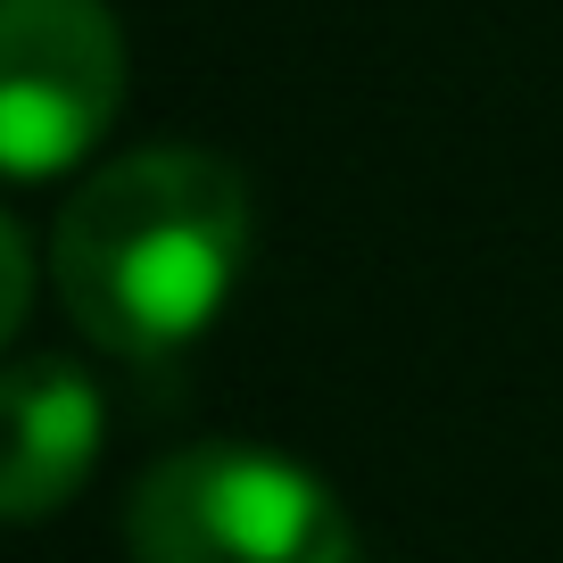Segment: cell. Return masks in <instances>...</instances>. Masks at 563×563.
I'll use <instances>...</instances> for the list:
<instances>
[{
	"label": "cell",
	"mask_w": 563,
	"mask_h": 563,
	"mask_svg": "<svg viewBox=\"0 0 563 563\" xmlns=\"http://www.w3.org/2000/svg\"><path fill=\"white\" fill-rule=\"evenodd\" d=\"M100 464V389L67 356L0 365V522H42Z\"/></svg>",
	"instance_id": "4"
},
{
	"label": "cell",
	"mask_w": 563,
	"mask_h": 563,
	"mask_svg": "<svg viewBox=\"0 0 563 563\" xmlns=\"http://www.w3.org/2000/svg\"><path fill=\"white\" fill-rule=\"evenodd\" d=\"M133 563H349V506L274 448H183L124 506Z\"/></svg>",
	"instance_id": "2"
},
{
	"label": "cell",
	"mask_w": 563,
	"mask_h": 563,
	"mask_svg": "<svg viewBox=\"0 0 563 563\" xmlns=\"http://www.w3.org/2000/svg\"><path fill=\"white\" fill-rule=\"evenodd\" d=\"M124 108V25L108 0H0V175L75 166Z\"/></svg>",
	"instance_id": "3"
},
{
	"label": "cell",
	"mask_w": 563,
	"mask_h": 563,
	"mask_svg": "<svg viewBox=\"0 0 563 563\" xmlns=\"http://www.w3.org/2000/svg\"><path fill=\"white\" fill-rule=\"evenodd\" d=\"M249 257V183L216 150H133L58 208L51 274L75 332L166 356L216 323Z\"/></svg>",
	"instance_id": "1"
},
{
	"label": "cell",
	"mask_w": 563,
	"mask_h": 563,
	"mask_svg": "<svg viewBox=\"0 0 563 563\" xmlns=\"http://www.w3.org/2000/svg\"><path fill=\"white\" fill-rule=\"evenodd\" d=\"M25 307H34V249H25V232L0 216V340L25 323Z\"/></svg>",
	"instance_id": "5"
}]
</instances>
